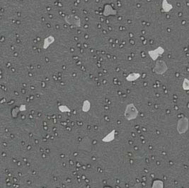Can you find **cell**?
Wrapping results in <instances>:
<instances>
[{"mask_svg":"<svg viewBox=\"0 0 189 188\" xmlns=\"http://www.w3.org/2000/svg\"><path fill=\"white\" fill-rule=\"evenodd\" d=\"M118 11L112 7V6L110 4H106L104 6L103 15V16L108 17L109 16H116L117 15Z\"/></svg>","mask_w":189,"mask_h":188,"instance_id":"obj_5","label":"cell"},{"mask_svg":"<svg viewBox=\"0 0 189 188\" xmlns=\"http://www.w3.org/2000/svg\"><path fill=\"white\" fill-rule=\"evenodd\" d=\"M140 76L141 74L139 73L132 72L129 74L128 76H126L125 79H126V81H135L138 79Z\"/></svg>","mask_w":189,"mask_h":188,"instance_id":"obj_9","label":"cell"},{"mask_svg":"<svg viewBox=\"0 0 189 188\" xmlns=\"http://www.w3.org/2000/svg\"><path fill=\"white\" fill-rule=\"evenodd\" d=\"M58 109H59L60 111L62 112H71V110H70V109L65 105H60V106L58 107Z\"/></svg>","mask_w":189,"mask_h":188,"instance_id":"obj_13","label":"cell"},{"mask_svg":"<svg viewBox=\"0 0 189 188\" xmlns=\"http://www.w3.org/2000/svg\"><path fill=\"white\" fill-rule=\"evenodd\" d=\"M91 109V102L89 100H85L83 102L82 105V111L84 112H89Z\"/></svg>","mask_w":189,"mask_h":188,"instance_id":"obj_10","label":"cell"},{"mask_svg":"<svg viewBox=\"0 0 189 188\" xmlns=\"http://www.w3.org/2000/svg\"><path fill=\"white\" fill-rule=\"evenodd\" d=\"M64 20L68 25L74 26L76 28L82 27V21L78 16L75 14L67 15L65 16Z\"/></svg>","mask_w":189,"mask_h":188,"instance_id":"obj_3","label":"cell"},{"mask_svg":"<svg viewBox=\"0 0 189 188\" xmlns=\"http://www.w3.org/2000/svg\"><path fill=\"white\" fill-rule=\"evenodd\" d=\"M152 188H164V182L160 180H156L153 182Z\"/></svg>","mask_w":189,"mask_h":188,"instance_id":"obj_11","label":"cell"},{"mask_svg":"<svg viewBox=\"0 0 189 188\" xmlns=\"http://www.w3.org/2000/svg\"><path fill=\"white\" fill-rule=\"evenodd\" d=\"M164 49L162 48V47H157L156 50H149L148 51V54H149L150 57H151L154 61H155L157 60V59L159 57V56L164 53Z\"/></svg>","mask_w":189,"mask_h":188,"instance_id":"obj_6","label":"cell"},{"mask_svg":"<svg viewBox=\"0 0 189 188\" xmlns=\"http://www.w3.org/2000/svg\"><path fill=\"white\" fill-rule=\"evenodd\" d=\"M19 110L20 111H26V105H21L19 107Z\"/></svg>","mask_w":189,"mask_h":188,"instance_id":"obj_15","label":"cell"},{"mask_svg":"<svg viewBox=\"0 0 189 188\" xmlns=\"http://www.w3.org/2000/svg\"><path fill=\"white\" fill-rule=\"evenodd\" d=\"M139 115V111L134 103H129L126 105L124 111V117L127 120L135 119Z\"/></svg>","mask_w":189,"mask_h":188,"instance_id":"obj_1","label":"cell"},{"mask_svg":"<svg viewBox=\"0 0 189 188\" xmlns=\"http://www.w3.org/2000/svg\"><path fill=\"white\" fill-rule=\"evenodd\" d=\"M162 8H163L164 11H169L172 9V6L168 4L167 0H164L163 2H162Z\"/></svg>","mask_w":189,"mask_h":188,"instance_id":"obj_12","label":"cell"},{"mask_svg":"<svg viewBox=\"0 0 189 188\" xmlns=\"http://www.w3.org/2000/svg\"><path fill=\"white\" fill-rule=\"evenodd\" d=\"M189 127V119L188 117H183L180 118L177 122L176 130L179 134H183L186 133Z\"/></svg>","mask_w":189,"mask_h":188,"instance_id":"obj_2","label":"cell"},{"mask_svg":"<svg viewBox=\"0 0 189 188\" xmlns=\"http://www.w3.org/2000/svg\"><path fill=\"white\" fill-rule=\"evenodd\" d=\"M167 66L166 63L164 61H157L156 64H155V67L153 69V71L157 74H163L165 73L167 70Z\"/></svg>","mask_w":189,"mask_h":188,"instance_id":"obj_4","label":"cell"},{"mask_svg":"<svg viewBox=\"0 0 189 188\" xmlns=\"http://www.w3.org/2000/svg\"><path fill=\"white\" fill-rule=\"evenodd\" d=\"M183 89L184 90H189V80L185 79L183 83Z\"/></svg>","mask_w":189,"mask_h":188,"instance_id":"obj_14","label":"cell"},{"mask_svg":"<svg viewBox=\"0 0 189 188\" xmlns=\"http://www.w3.org/2000/svg\"><path fill=\"white\" fill-rule=\"evenodd\" d=\"M55 40V37L52 36H49L48 37H47V38H45L43 41V47L44 50H46V49L48 48L49 46L54 43Z\"/></svg>","mask_w":189,"mask_h":188,"instance_id":"obj_8","label":"cell"},{"mask_svg":"<svg viewBox=\"0 0 189 188\" xmlns=\"http://www.w3.org/2000/svg\"><path fill=\"white\" fill-rule=\"evenodd\" d=\"M115 136H116V129H113L112 131H111L106 136H105L102 139V142H105V143H109L114 141L115 139Z\"/></svg>","mask_w":189,"mask_h":188,"instance_id":"obj_7","label":"cell"}]
</instances>
